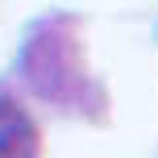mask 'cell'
<instances>
[{"label":"cell","instance_id":"6da1fadb","mask_svg":"<svg viewBox=\"0 0 158 158\" xmlns=\"http://www.w3.org/2000/svg\"><path fill=\"white\" fill-rule=\"evenodd\" d=\"M21 71H25V83H29L42 100H71L79 79H83L75 42L58 38V33L29 38V46H25V54H21Z\"/></svg>","mask_w":158,"mask_h":158},{"label":"cell","instance_id":"7a4b0ae2","mask_svg":"<svg viewBox=\"0 0 158 158\" xmlns=\"http://www.w3.org/2000/svg\"><path fill=\"white\" fill-rule=\"evenodd\" d=\"M0 158H42L38 125L8 96H0Z\"/></svg>","mask_w":158,"mask_h":158}]
</instances>
